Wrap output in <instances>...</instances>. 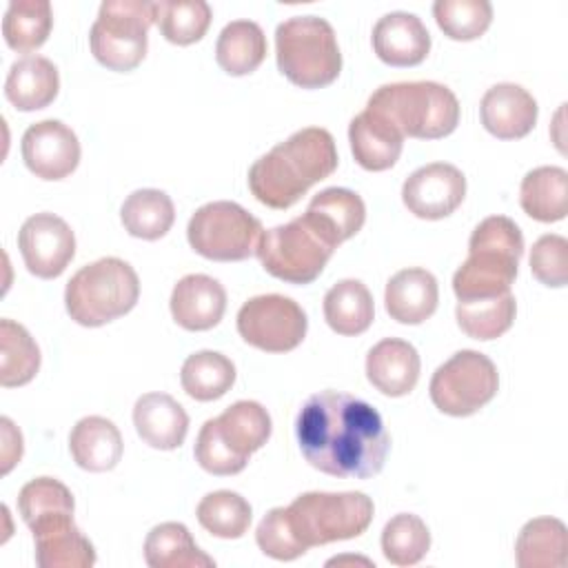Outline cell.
I'll list each match as a JSON object with an SVG mask.
<instances>
[{"label":"cell","mask_w":568,"mask_h":568,"mask_svg":"<svg viewBox=\"0 0 568 568\" xmlns=\"http://www.w3.org/2000/svg\"><path fill=\"white\" fill-rule=\"evenodd\" d=\"M295 435L313 468L342 479L377 475L390 448L382 415L368 402L339 390L311 395L297 413Z\"/></svg>","instance_id":"6da1fadb"},{"label":"cell","mask_w":568,"mask_h":568,"mask_svg":"<svg viewBox=\"0 0 568 568\" xmlns=\"http://www.w3.org/2000/svg\"><path fill=\"white\" fill-rule=\"evenodd\" d=\"M333 135L322 126H306L288 135L248 169V189L268 209L293 206L313 184L337 169Z\"/></svg>","instance_id":"7a4b0ae2"},{"label":"cell","mask_w":568,"mask_h":568,"mask_svg":"<svg viewBox=\"0 0 568 568\" xmlns=\"http://www.w3.org/2000/svg\"><path fill=\"white\" fill-rule=\"evenodd\" d=\"M521 253L524 235L515 220L506 215L481 220L468 240V260L453 275L457 300H486L508 293Z\"/></svg>","instance_id":"3957f363"},{"label":"cell","mask_w":568,"mask_h":568,"mask_svg":"<svg viewBox=\"0 0 568 568\" xmlns=\"http://www.w3.org/2000/svg\"><path fill=\"white\" fill-rule=\"evenodd\" d=\"M366 109L386 118L404 138L417 140L446 138L459 122L455 93L430 80L382 84L368 98Z\"/></svg>","instance_id":"277c9868"},{"label":"cell","mask_w":568,"mask_h":568,"mask_svg":"<svg viewBox=\"0 0 568 568\" xmlns=\"http://www.w3.org/2000/svg\"><path fill=\"white\" fill-rule=\"evenodd\" d=\"M140 297L133 266L120 257H100L82 266L64 288V306L80 326H104L126 315Z\"/></svg>","instance_id":"5b68a950"},{"label":"cell","mask_w":568,"mask_h":568,"mask_svg":"<svg viewBox=\"0 0 568 568\" xmlns=\"http://www.w3.org/2000/svg\"><path fill=\"white\" fill-rule=\"evenodd\" d=\"M277 69L302 89H322L337 80L342 53L335 31L320 16H293L275 29Z\"/></svg>","instance_id":"8992f818"},{"label":"cell","mask_w":568,"mask_h":568,"mask_svg":"<svg viewBox=\"0 0 568 568\" xmlns=\"http://www.w3.org/2000/svg\"><path fill=\"white\" fill-rule=\"evenodd\" d=\"M373 513V499L359 490H311L297 495L286 506L291 528L306 550L313 546L359 537L371 526Z\"/></svg>","instance_id":"52a82bcc"},{"label":"cell","mask_w":568,"mask_h":568,"mask_svg":"<svg viewBox=\"0 0 568 568\" xmlns=\"http://www.w3.org/2000/svg\"><path fill=\"white\" fill-rule=\"evenodd\" d=\"M337 244L304 213L262 233L257 257L262 268L288 284H311L320 277Z\"/></svg>","instance_id":"ba28073f"},{"label":"cell","mask_w":568,"mask_h":568,"mask_svg":"<svg viewBox=\"0 0 568 568\" xmlns=\"http://www.w3.org/2000/svg\"><path fill=\"white\" fill-rule=\"evenodd\" d=\"M153 2L106 0L89 31L93 58L111 71H133L146 55Z\"/></svg>","instance_id":"9c48e42d"},{"label":"cell","mask_w":568,"mask_h":568,"mask_svg":"<svg viewBox=\"0 0 568 568\" xmlns=\"http://www.w3.org/2000/svg\"><path fill=\"white\" fill-rule=\"evenodd\" d=\"M262 233V222L229 200L200 206L186 226L191 248L213 262H242L255 255Z\"/></svg>","instance_id":"30bf717a"},{"label":"cell","mask_w":568,"mask_h":568,"mask_svg":"<svg viewBox=\"0 0 568 568\" xmlns=\"http://www.w3.org/2000/svg\"><path fill=\"white\" fill-rule=\"evenodd\" d=\"M499 388V373L493 359L479 351H457L430 377L435 408L453 417H468L484 408Z\"/></svg>","instance_id":"8fae6325"},{"label":"cell","mask_w":568,"mask_h":568,"mask_svg":"<svg viewBox=\"0 0 568 568\" xmlns=\"http://www.w3.org/2000/svg\"><path fill=\"white\" fill-rule=\"evenodd\" d=\"M308 320L304 308L280 293L255 295L237 311L240 337L266 353H286L306 337Z\"/></svg>","instance_id":"7c38bea8"},{"label":"cell","mask_w":568,"mask_h":568,"mask_svg":"<svg viewBox=\"0 0 568 568\" xmlns=\"http://www.w3.org/2000/svg\"><path fill=\"white\" fill-rule=\"evenodd\" d=\"M18 248L31 275L53 280L73 260L75 235L62 217L44 211L24 220L18 231Z\"/></svg>","instance_id":"4fadbf2b"},{"label":"cell","mask_w":568,"mask_h":568,"mask_svg":"<svg viewBox=\"0 0 568 568\" xmlns=\"http://www.w3.org/2000/svg\"><path fill=\"white\" fill-rule=\"evenodd\" d=\"M466 197L464 173L448 162H430L413 171L404 186V206L422 220L448 217Z\"/></svg>","instance_id":"5bb4252c"},{"label":"cell","mask_w":568,"mask_h":568,"mask_svg":"<svg viewBox=\"0 0 568 568\" xmlns=\"http://www.w3.org/2000/svg\"><path fill=\"white\" fill-rule=\"evenodd\" d=\"M20 149L27 169L40 180H62L80 162V140L60 120L31 124L22 135Z\"/></svg>","instance_id":"9a60e30c"},{"label":"cell","mask_w":568,"mask_h":568,"mask_svg":"<svg viewBox=\"0 0 568 568\" xmlns=\"http://www.w3.org/2000/svg\"><path fill=\"white\" fill-rule=\"evenodd\" d=\"M40 568H91L95 548L73 524V513H53L29 524Z\"/></svg>","instance_id":"2e32d148"},{"label":"cell","mask_w":568,"mask_h":568,"mask_svg":"<svg viewBox=\"0 0 568 568\" xmlns=\"http://www.w3.org/2000/svg\"><path fill=\"white\" fill-rule=\"evenodd\" d=\"M537 113V100L524 87L513 82L490 87L479 102L484 129L499 140L526 138L535 129Z\"/></svg>","instance_id":"e0dca14e"},{"label":"cell","mask_w":568,"mask_h":568,"mask_svg":"<svg viewBox=\"0 0 568 568\" xmlns=\"http://www.w3.org/2000/svg\"><path fill=\"white\" fill-rule=\"evenodd\" d=\"M373 51L390 67H415L430 51V33L415 13L390 11L373 27Z\"/></svg>","instance_id":"ac0fdd59"},{"label":"cell","mask_w":568,"mask_h":568,"mask_svg":"<svg viewBox=\"0 0 568 568\" xmlns=\"http://www.w3.org/2000/svg\"><path fill=\"white\" fill-rule=\"evenodd\" d=\"M171 315L186 331H209L226 311L224 286L204 273L184 275L171 291Z\"/></svg>","instance_id":"d6986e66"},{"label":"cell","mask_w":568,"mask_h":568,"mask_svg":"<svg viewBox=\"0 0 568 568\" xmlns=\"http://www.w3.org/2000/svg\"><path fill=\"white\" fill-rule=\"evenodd\" d=\"M419 353L417 348L399 337H386L377 342L366 355L368 382L388 397L408 395L419 379Z\"/></svg>","instance_id":"ffe728a7"},{"label":"cell","mask_w":568,"mask_h":568,"mask_svg":"<svg viewBox=\"0 0 568 568\" xmlns=\"http://www.w3.org/2000/svg\"><path fill=\"white\" fill-rule=\"evenodd\" d=\"M133 426L151 448L173 450L189 433V415L171 395L144 393L133 406Z\"/></svg>","instance_id":"44dd1931"},{"label":"cell","mask_w":568,"mask_h":568,"mask_svg":"<svg viewBox=\"0 0 568 568\" xmlns=\"http://www.w3.org/2000/svg\"><path fill=\"white\" fill-rule=\"evenodd\" d=\"M439 302V286L430 271L413 266L397 271L384 291L386 313L399 324L426 322Z\"/></svg>","instance_id":"7402d4cb"},{"label":"cell","mask_w":568,"mask_h":568,"mask_svg":"<svg viewBox=\"0 0 568 568\" xmlns=\"http://www.w3.org/2000/svg\"><path fill=\"white\" fill-rule=\"evenodd\" d=\"M348 142L362 169L386 171L399 160L404 135L386 118L364 109L348 124Z\"/></svg>","instance_id":"603a6c76"},{"label":"cell","mask_w":568,"mask_h":568,"mask_svg":"<svg viewBox=\"0 0 568 568\" xmlns=\"http://www.w3.org/2000/svg\"><path fill=\"white\" fill-rule=\"evenodd\" d=\"M69 450L80 468L89 473H106L122 459L124 442L111 419L89 415L71 428Z\"/></svg>","instance_id":"cb8c5ba5"},{"label":"cell","mask_w":568,"mask_h":568,"mask_svg":"<svg viewBox=\"0 0 568 568\" xmlns=\"http://www.w3.org/2000/svg\"><path fill=\"white\" fill-rule=\"evenodd\" d=\"M60 91V73L44 55H24L16 60L4 80V95L18 111H38L49 106Z\"/></svg>","instance_id":"d4e9b609"},{"label":"cell","mask_w":568,"mask_h":568,"mask_svg":"<svg viewBox=\"0 0 568 568\" xmlns=\"http://www.w3.org/2000/svg\"><path fill=\"white\" fill-rule=\"evenodd\" d=\"M306 215L320 226V231L333 242L342 244L344 240L357 235L366 220L364 200L342 186H328L313 195L306 206Z\"/></svg>","instance_id":"484cf974"},{"label":"cell","mask_w":568,"mask_h":568,"mask_svg":"<svg viewBox=\"0 0 568 568\" xmlns=\"http://www.w3.org/2000/svg\"><path fill=\"white\" fill-rule=\"evenodd\" d=\"M144 561L151 568H213L215 559L197 548L189 528L180 521H164L144 539Z\"/></svg>","instance_id":"4316f807"},{"label":"cell","mask_w":568,"mask_h":568,"mask_svg":"<svg viewBox=\"0 0 568 568\" xmlns=\"http://www.w3.org/2000/svg\"><path fill=\"white\" fill-rule=\"evenodd\" d=\"M519 204L537 222H559L568 213V173L561 166H537L519 186Z\"/></svg>","instance_id":"83f0119b"},{"label":"cell","mask_w":568,"mask_h":568,"mask_svg":"<svg viewBox=\"0 0 568 568\" xmlns=\"http://www.w3.org/2000/svg\"><path fill=\"white\" fill-rule=\"evenodd\" d=\"M215 424L226 446L246 462L251 453L260 450L268 442L273 430L271 415L260 402L253 399L231 404L222 415L215 417Z\"/></svg>","instance_id":"f1b7e54d"},{"label":"cell","mask_w":568,"mask_h":568,"mask_svg":"<svg viewBox=\"0 0 568 568\" xmlns=\"http://www.w3.org/2000/svg\"><path fill=\"white\" fill-rule=\"evenodd\" d=\"M568 537L557 517H535L524 524L515 541L519 568H561L566 564Z\"/></svg>","instance_id":"f546056e"},{"label":"cell","mask_w":568,"mask_h":568,"mask_svg":"<svg viewBox=\"0 0 568 568\" xmlns=\"http://www.w3.org/2000/svg\"><path fill=\"white\" fill-rule=\"evenodd\" d=\"M324 320L339 335H362L375 320L373 295L359 280H339L324 295Z\"/></svg>","instance_id":"4dcf8cb0"},{"label":"cell","mask_w":568,"mask_h":568,"mask_svg":"<svg viewBox=\"0 0 568 568\" xmlns=\"http://www.w3.org/2000/svg\"><path fill=\"white\" fill-rule=\"evenodd\" d=\"M266 58V36L253 20L229 22L215 42V60L229 75H248Z\"/></svg>","instance_id":"1f68e13d"},{"label":"cell","mask_w":568,"mask_h":568,"mask_svg":"<svg viewBox=\"0 0 568 568\" xmlns=\"http://www.w3.org/2000/svg\"><path fill=\"white\" fill-rule=\"evenodd\" d=\"M120 220L129 235L160 240L175 222V206L160 189H138L122 202Z\"/></svg>","instance_id":"d6a6232c"},{"label":"cell","mask_w":568,"mask_h":568,"mask_svg":"<svg viewBox=\"0 0 568 568\" xmlns=\"http://www.w3.org/2000/svg\"><path fill=\"white\" fill-rule=\"evenodd\" d=\"M53 27V11L49 0H13L2 20V36L9 49L31 53L40 49Z\"/></svg>","instance_id":"836d02e7"},{"label":"cell","mask_w":568,"mask_h":568,"mask_svg":"<svg viewBox=\"0 0 568 568\" xmlns=\"http://www.w3.org/2000/svg\"><path fill=\"white\" fill-rule=\"evenodd\" d=\"M180 382L189 397L213 402L233 386L235 364L217 351H197L184 359Z\"/></svg>","instance_id":"e575fe53"},{"label":"cell","mask_w":568,"mask_h":568,"mask_svg":"<svg viewBox=\"0 0 568 568\" xmlns=\"http://www.w3.org/2000/svg\"><path fill=\"white\" fill-rule=\"evenodd\" d=\"M40 368V348L29 331L13 322L0 320V384L4 388L29 384Z\"/></svg>","instance_id":"d590c367"},{"label":"cell","mask_w":568,"mask_h":568,"mask_svg":"<svg viewBox=\"0 0 568 568\" xmlns=\"http://www.w3.org/2000/svg\"><path fill=\"white\" fill-rule=\"evenodd\" d=\"M515 313H517V302L510 291L497 297L457 302V308H455L457 326L468 337L481 339V342L501 337L513 326Z\"/></svg>","instance_id":"8d00e7d4"},{"label":"cell","mask_w":568,"mask_h":568,"mask_svg":"<svg viewBox=\"0 0 568 568\" xmlns=\"http://www.w3.org/2000/svg\"><path fill=\"white\" fill-rule=\"evenodd\" d=\"M213 11L204 0H158L153 2V22L160 33L180 47L204 38Z\"/></svg>","instance_id":"74e56055"},{"label":"cell","mask_w":568,"mask_h":568,"mask_svg":"<svg viewBox=\"0 0 568 568\" xmlns=\"http://www.w3.org/2000/svg\"><path fill=\"white\" fill-rule=\"evenodd\" d=\"M200 526L220 539H240L253 519L251 504L233 490H213L195 508Z\"/></svg>","instance_id":"f35d334b"},{"label":"cell","mask_w":568,"mask_h":568,"mask_svg":"<svg viewBox=\"0 0 568 568\" xmlns=\"http://www.w3.org/2000/svg\"><path fill=\"white\" fill-rule=\"evenodd\" d=\"M430 548V530L422 517L399 513L382 530V552L393 566H415Z\"/></svg>","instance_id":"ab89813d"},{"label":"cell","mask_w":568,"mask_h":568,"mask_svg":"<svg viewBox=\"0 0 568 568\" xmlns=\"http://www.w3.org/2000/svg\"><path fill=\"white\" fill-rule=\"evenodd\" d=\"M433 16L444 36L468 42L484 36L490 27L493 4L488 0H437Z\"/></svg>","instance_id":"60d3db41"},{"label":"cell","mask_w":568,"mask_h":568,"mask_svg":"<svg viewBox=\"0 0 568 568\" xmlns=\"http://www.w3.org/2000/svg\"><path fill=\"white\" fill-rule=\"evenodd\" d=\"M18 510L22 521L29 526L36 519L53 513H73L75 501L71 490L62 481L53 477H36L20 488Z\"/></svg>","instance_id":"b9f144b4"},{"label":"cell","mask_w":568,"mask_h":568,"mask_svg":"<svg viewBox=\"0 0 568 568\" xmlns=\"http://www.w3.org/2000/svg\"><path fill=\"white\" fill-rule=\"evenodd\" d=\"M255 541L266 557L277 561H293L306 552V548L300 544L291 528L286 506L271 508L262 517L255 530Z\"/></svg>","instance_id":"7bdbcfd3"},{"label":"cell","mask_w":568,"mask_h":568,"mask_svg":"<svg viewBox=\"0 0 568 568\" xmlns=\"http://www.w3.org/2000/svg\"><path fill=\"white\" fill-rule=\"evenodd\" d=\"M195 462L211 475H237L246 468V459L237 457L229 446L226 442L222 439L220 430H217V424H215V417L213 419H206L197 433V439H195Z\"/></svg>","instance_id":"ee69618b"},{"label":"cell","mask_w":568,"mask_h":568,"mask_svg":"<svg viewBox=\"0 0 568 568\" xmlns=\"http://www.w3.org/2000/svg\"><path fill=\"white\" fill-rule=\"evenodd\" d=\"M532 275L552 288H561L568 282V240L564 235H541L530 251Z\"/></svg>","instance_id":"f6af8a7d"},{"label":"cell","mask_w":568,"mask_h":568,"mask_svg":"<svg viewBox=\"0 0 568 568\" xmlns=\"http://www.w3.org/2000/svg\"><path fill=\"white\" fill-rule=\"evenodd\" d=\"M0 424H2V442H4V446H2V462H4L2 473H9L11 466L16 462H20V457H22V435H20V430L13 428V422L9 417H2Z\"/></svg>","instance_id":"bcb514c9"}]
</instances>
